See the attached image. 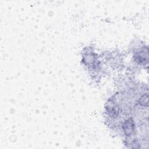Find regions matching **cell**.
I'll return each mask as SVG.
<instances>
[{
  "label": "cell",
  "mask_w": 149,
  "mask_h": 149,
  "mask_svg": "<svg viewBox=\"0 0 149 149\" xmlns=\"http://www.w3.org/2000/svg\"><path fill=\"white\" fill-rule=\"evenodd\" d=\"M133 126L132 121L130 122V120H127V122L123 125V130L125 131V134L127 135L131 134L133 130Z\"/></svg>",
  "instance_id": "6da1fadb"
}]
</instances>
